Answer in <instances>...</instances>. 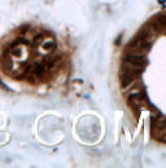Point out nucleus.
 Segmentation results:
<instances>
[{
  "mask_svg": "<svg viewBox=\"0 0 166 168\" xmlns=\"http://www.w3.org/2000/svg\"><path fill=\"white\" fill-rule=\"evenodd\" d=\"M165 116L163 115H158V118L153 119L152 123V132L153 137H156V140H158L160 142H165Z\"/></svg>",
  "mask_w": 166,
  "mask_h": 168,
  "instance_id": "obj_1",
  "label": "nucleus"
},
{
  "mask_svg": "<svg viewBox=\"0 0 166 168\" xmlns=\"http://www.w3.org/2000/svg\"><path fill=\"white\" fill-rule=\"evenodd\" d=\"M127 102H129L130 107H131L134 111H135V110L136 111H139L143 106L148 105V100H147V97H145V95H144L143 91H139V92H136V93L130 95Z\"/></svg>",
  "mask_w": 166,
  "mask_h": 168,
  "instance_id": "obj_2",
  "label": "nucleus"
},
{
  "mask_svg": "<svg viewBox=\"0 0 166 168\" xmlns=\"http://www.w3.org/2000/svg\"><path fill=\"white\" fill-rule=\"evenodd\" d=\"M149 28L153 31V32H160L162 34L165 31V27H166V20H165V14H157L149 21L148 23Z\"/></svg>",
  "mask_w": 166,
  "mask_h": 168,
  "instance_id": "obj_3",
  "label": "nucleus"
}]
</instances>
